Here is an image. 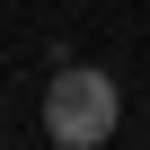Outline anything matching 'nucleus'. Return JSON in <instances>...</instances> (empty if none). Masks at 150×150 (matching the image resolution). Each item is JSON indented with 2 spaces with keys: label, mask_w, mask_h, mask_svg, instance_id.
I'll list each match as a JSON object with an SVG mask.
<instances>
[{
  "label": "nucleus",
  "mask_w": 150,
  "mask_h": 150,
  "mask_svg": "<svg viewBox=\"0 0 150 150\" xmlns=\"http://www.w3.org/2000/svg\"><path fill=\"white\" fill-rule=\"evenodd\" d=\"M115 115H124V97H115L106 71H88V62H62V71H53V88H44V132H53L62 150L115 141Z\"/></svg>",
  "instance_id": "obj_1"
}]
</instances>
